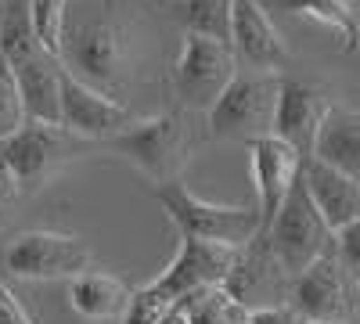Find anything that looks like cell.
<instances>
[{"instance_id": "6da1fadb", "label": "cell", "mask_w": 360, "mask_h": 324, "mask_svg": "<svg viewBox=\"0 0 360 324\" xmlns=\"http://www.w3.org/2000/svg\"><path fill=\"white\" fill-rule=\"evenodd\" d=\"M62 69L94 86V91L108 98H123L127 86L134 83V33L127 18H119L112 11L83 18L76 25H65L62 33V51H58Z\"/></svg>"}, {"instance_id": "7a4b0ae2", "label": "cell", "mask_w": 360, "mask_h": 324, "mask_svg": "<svg viewBox=\"0 0 360 324\" xmlns=\"http://www.w3.org/2000/svg\"><path fill=\"white\" fill-rule=\"evenodd\" d=\"M202 144H205V123H198V115L166 112V115L134 119L123 134L101 141L98 152L105 148L134 162L152 184H176Z\"/></svg>"}, {"instance_id": "3957f363", "label": "cell", "mask_w": 360, "mask_h": 324, "mask_svg": "<svg viewBox=\"0 0 360 324\" xmlns=\"http://www.w3.org/2000/svg\"><path fill=\"white\" fill-rule=\"evenodd\" d=\"M278 72H252L238 69L224 94L205 112V137L213 141H238L256 144L274 130V108H278Z\"/></svg>"}, {"instance_id": "277c9868", "label": "cell", "mask_w": 360, "mask_h": 324, "mask_svg": "<svg viewBox=\"0 0 360 324\" xmlns=\"http://www.w3.org/2000/svg\"><path fill=\"white\" fill-rule=\"evenodd\" d=\"M90 152H98V144L79 141L62 127L22 123L11 137L0 141V166L11 173L18 191H40L65 166H72L76 159H83Z\"/></svg>"}, {"instance_id": "5b68a950", "label": "cell", "mask_w": 360, "mask_h": 324, "mask_svg": "<svg viewBox=\"0 0 360 324\" xmlns=\"http://www.w3.org/2000/svg\"><path fill=\"white\" fill-rule=\"evenodd\" d=\"M155 202L162 205L166 220L176 227L180 238H195V242H217L242 249L259 234V216L256 205H224V202H205L184 184H159Z\"/></svg>"}, {"instance_id": "8992f818", "label": "cell", "mask_w": 360, "mask_h": 324, "mask_svg": "<svg viewBox=\"0 0 360 324\" xmlns=\"http://www.w3.org/2000/svg\"><path fill=\"white\" fill-rule=\"evenodd\" d=\"M263 234H266V245H270V252H274L278 267L285 271L288 281L299 278L314 259H321L328 249H332V231L324 227V220L310 205L303 184H299V176H295V184L288 188L285 202L278 205L274 220H270V227Z\"/></svg>"}, {"instance_id": "52a82bcc", "label": "cell", "mask_w": 360, "mask_h": 324, "mask_svg": "<svg viewBox=\"0 0 360 324\" xmlns=\"http://www.w3.org/2000/svg\"><path fill=\"white\" fill-rule=\"evenodd\" d=\"M238 72L234 54L220 40L205 37H184L176 62L169 69V91L176 98V112L205 115L213 108V101L224 94V86Z\"/></svg>"}, {"instance_id": "ba28073f", "label": "cell", "mask_w": 360, "mask_h": 324, "mask_svg": "<svg viewBox=\"0 0 360 324\" xmlns=\"http://www.w3.org/2000/svg\"><path fill=\"white\" fill-rule=\"evenodd\" d=\"M94 252L86 238L65 231H22L4 249V271L22 281H58L90 271Z\"/></svg>"}, {"instance_id": "9c48e42d", "label": "cell", "mask_w": 360, "mask_h": 324, "mask_svg": "<svg viewBox=\"0 0 360 324\" xmlns=\"http://www.w3.org/2000/svg\"><path fill=\"white\" fill-rule=\"evenodd\" d=\"M238 249L231 245H217V242H195V238H180L173 259L166 263V271L159 278H152L144 288L159 296L162 303L176 306L205 288H220L231 259Z\"/></svg>"}, {"instance_id": "30bf717a", "label": "cell", "mask_w": 360, "mask_h": 324, "mask_svg": "<svg viewBox=\"0 0 360 324\" xmlns=\"http://www.w3.org/2000/svg\"><path fill=\"white\" fill-rule=\"evenodd\" d=\"M137 115L94 86H86L79 79H72L65 69H62V83H58V127L69 130L72 137L79 141H90V144H101L115 134H123Z\"/></svg>"}, {"instance_id": "8fae6325", "label": "cell", "mask_w": 360, "mask_h": 324, "mask_svg": "<svg viewBox=\"0 0 360 324\" xmlns=\"http://www.w3.org/2000/svg\"><path fill=\"white\" fill-rule=\"evenodd\" d=\"M353 292L356 281L342 274L335 263V252L328 249L321 259H314L310 267L288 281V306L299 313V320H335L346 324L353 313Z\"/></svg>"}, {"instance_id": "7c38bea8", "label": "cell", "mask_w": 360, "mask_h": 324, "mask_svg": "<svg viewBox=\"0 0 360 324\" xmlns=\"http://www.w3.org/2000/svg\"><path fill=\"white\" fill-rule=\"evenodd\" d=\"M220 288L227 292L234 303H242L245 310L274 306V303L288 299V278L278 267V259H274V252H270L263 231L234 252Z\"/></svg>"}, {"instance_id": "4fadbf2b", "label": "cell", "mask_w": 360, "mask_h": 324, "mask_svg": "<svg viewBox=\"0 0 360 324\" xmlns=\"http://www.w3.org/2000/svg\"><path fill=\"white\" fill-rule=\"evenodd\" d=\"M227 47L234 54V65L252 72H278L288 62V44L259 0H234L231 4Z\"/></svg>"}, {"instance_id": "5bb4252c", "label": "cell", "mask_w": 360, "mask_h": 324, "mask_svg": "<svg viewBox=\"0 0 360 324\" xmlns=\"http://www.w3.org/2000/svg\"><path fill=\"white\" fill-rule=\"evenodd\" d=\"M328 101H332V98H328L317 83L295 79V76H281L278 108H274V130H270V137H278L281 144H288L299 159H307Z\"/></svg>"}, {"instance_id": "9a60e30c", "label": "cell", "mask_w": 360, "mask_h": 324, "mask_svg": "<svg viewBox=\"0 0 360 324\" xmlns=\"http://www.w3.org/2000/svg\"><path fill=\"white\" fill-rule=\"evenodd\" d=\"M299 184H303L310 205L332 234L360 220V181L356 176H346L307 155L299 162Z\"/></svg>"}, {"instance_id": "2e32d148", "label": "cell", "mask_w": 360, "mask_h": 324, "mask_svg": "<svg viewBox=\"0 0 360 324\" xmlns=\"http://www.w3.org/2000/svg\"><path fill=\"white\" fill-rule=\"evenodd\" d=\"M249 148H252V181H256V216H259V231H266L288 188L295 184L303 159L278 137H263Z\"/></svg>"}, {"instance_id": "e0dca14e", "label": "cell", "mask_w": 360, "mask_h": 324, "mask_svg": "<svg viewBox=\"0 0 360 324\" xmlns=\"http://www.w3.org/2000/svg\"><path fill=\"white\" fill-rule=\"evenodd\" d=\"M310 159L360 181V112L353 105L328 101L310 144Z\"/></svg>"}, {"instance_id": "ac0fdd59", "label": "cell", "mask_w": 360, "mask_h": 324, "mask_svg": "<svg viewBox=\"0 0 360 324\" xmlns=\"http://www.w3.org/2000/svg\"><path fill=\"white\" fill-rule=\"evenodd\" d=\"M130 285L108 271H83L69 281V306L86 320H115L130 303Z\"/></svg>"}, {"instance_id": "d6986e66", "label": "cell", "mask_w": 360, "mask_h": 324, "mask_svg": "<svg viewBox=\"0 0 360 324\" xmlns=\"http://www.w3.org/2000/svg\"><path fill=\"white\" fill-rule=\"evenodd\" d=\"M259 4H274L278 11L288 15H303L342 40V51L353 54L356 51V37H360V0H259Z\"/></svg>"}, {"instance_id": "ffe728a7", "label": "cell", "mask_w": 360, "mask_h": 324, "mask_svg": "<svg viewBox=\"0 0 360 324\" xmlns=\"http://www.w3.org/2000/svg\"><path fill=\"white\" fill-rule=\"evenodd\" d=\"M231 4L234 0H180L173 18L180 22L184 37H205L227 44L231 37Z\"/></svg>"}, {"instance_id": "44dd1931", "label": "cell", "mask_w": 360, "mask_h": 324, "mask_svg": "<svg viewBox=\"0 0 360 324\" xmlns=\"http://www.w3.org/2000/svg\"><path fill=\"white\" fill-rule=\"evenodd\" d=\"M176 306L184 310L188 324H245L249 320V310L242 303H234L224 288H205Z\"/></svg>"}, {"instance_id": "7402d4cb", "label": "cell", "mask_w": 360, "mask_h": 324, "mask_svg": "<svg viewBox=\"0 0 360 324\" xmlns=\"http://www.w3.org/2000/svg\"><path fill=\"white\" fill-rule=\"evenodd\" d=\"M69 4L72 0H29L33 33H37L40 47L47 54H54V58H58V51H62V33L69 25Z\"/></svg>"}, {"instance_id": "603a6c76", "label": "cell", "mask_w": 360, "mask_h": 324, "mask_svg": "<svg viewBox=\"0 0 360 324\" xmlns=\"http://www.w3.org/2000/svg\"><path fill=\"white\" fill-rule=\"evenodd\" d=\"M22 123H25V112H22V98H18V83H15L8 62L0 58V141L11 137Z\"/></svg>"}, {"instance_id": "cb8c5ba5", "label": "cell", "mask_w": 360, "mask_h": 324, "mask_svg": "<svg viewBox=\"0 0 360 324\" xmlns=\"http://www.w3.org/2000/svg\"><path fill=\"white\" fill-rule=\"evenodd\" d=\"M169 310V303H162L159 296H152L144 285L141 288H134L130 292V303H127V310H123V324H159V317Z\"/></svg>"}, {"instance_id": "d4e9b609", "label": "cell", "mask_w": 360, "mask_h": 324, "mask_svg": "<svg viewBox=\"0 0 360 324\" xmlns=\"http://www.w3.org/2000/svg\"><path fill=\"white\" fill-rule=\"evenodd\" d=\"M0 324H37L33 313L25 310V303L15 296V288L0 278Z\"/></svg>"}, {"instance_id": "484cf974", "label": "cell", "mask_w": 360, "mask_h": 324, "mask_svg": "<svg viewBox=\"0 0 360 324\" xmlns=\"http://www.w3.org/2000/svg\"><path fill=\"white\" fill-rule=\"evenodd\" d=\"M245 324H299V313L288 303H274V306L249 310V320Z\"/></svg>"}, {"instance_id": "4316f807", "label": "cell", "mask_w": 360, "mask_h": 324, "mask_svg": "<svg viewBox=\"0 0 360 324\" xmlns=\"http://www.w3.org/2000/svg\"><path fill=\"white\" fill-rule=\"evenodd\" d=\"M22 198V191H18V184L11 181V173L0 166V227L8 223V216H11V209H15V202Z\"/></svg>"}, {"instance_id": "83f0119b", "label": "cell", "mask_w": 360, "mask_h": 324, "mask_svg": "<svg viewBox=\"0 0 360 324\" xmlns=\"http://www.w3.org/2000/svg\"><path fill=\"white\" fill-rule=\"evenodd\" d=\"M159 324H188V317H184V310H180V306H169V310L159 317Z\"/></svg>"}, {"instance_id": "f1b7e54d", "label": "cell", "mask_w": 360, "mask_h": 324, "mask_svg": "<svg viewBox=\"0 0 360 324\" xmlns=\"http://www.w3.org/2000/svg\"><path fill=\"white\" fill-rule=\"evenodd\" d=\"M299 324H335V320H299Z\"/></svg>"}]
</instances>
